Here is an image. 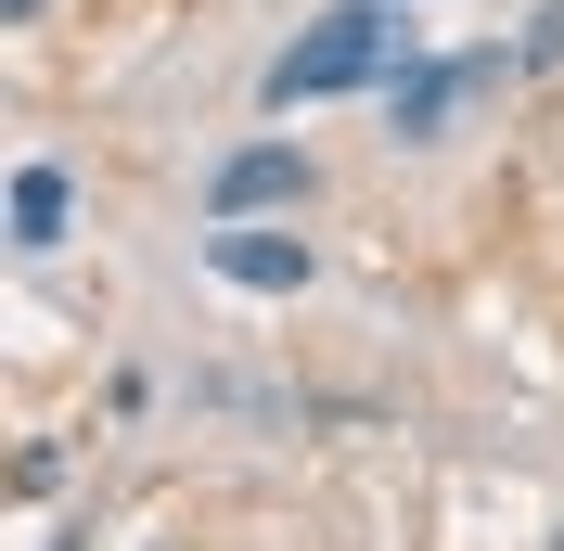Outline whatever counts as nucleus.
Wrapping results in <instances>:
<instances>
[{
	"label": "nucleus",
	"mask_w": 564,
	"mask_h": 551,
	"mask_svg": "<svg viewBox=\"0 0 564 551\" xmlns=\"http://www.w3.org/2000/svg\"><path fill=\"white\" fill-rule=\"evenodd\" d=\"M257 206H308V154H295V141H245V154H218L206 231H245Z\"/></svg>",
	"instance_id": "2"
},
{
	"label": "nucleus",
	"mask_w": 564,
	"mask_h": 551,
	"mask_svg": "<svg viewBox=\"0 0 564 551\" xmlns=\"http://www.w3.org/2000/svg\"><path fill=\"white\" fill-rule=\"evenodd\" d=\"M488 77H500V52L411 65V77H398V104H386V141H436V129H449V104H462V90H488Z\"/></svg>",
	"instance_id": "4"
},
{
	"label": "nucleus",
	"mask_w": 564,
	"mask_h": 551,
	"mask_svg": "<svg viewBox=\"0 0 564 551\" xmlns=\"http://www.w3.org/2000/svg\"><path fill=\"white\" fill-rule=\"evenodd\" d=\"M527 65H564V13H539V39H527Z\"/></svg>",
	"instance_id": "6"
},
{
	"label": "nucleus",
	"mask_w": 564,
	"mask_h": 551,
	"mask_svg": "<svg viewBox=\"0 0 564 551\" xmlns=\"http://www.w3.org/2000/svg\"><path fill=\"white\" fill-rule=\"evenodd\" d=\"M206 270L231 282V295H308L321 282V257H308V231H206Z\"/></svg>",
	"instance_id": "3"
},
{
	"label": "nucleus",
	"mask_w": 564,
	"mask_h": 551,
	"mask_svg": "<svg viewBox=\"0 0 564 551\" xmlns=\"http://www.w3.org/2000/svg\"><path fill=\"white\" fill-rule=\"evenodd\" d=\"M398 52H411V26H386V0H347V13H321L308 39H282V52H270L257 104L295 116V104H334V90H372Z\"/></svg>",
	"instance_id": "1"
},
{
	"label": "nucleus",
	"mask_w": 564,
	"mask_h": 551,
	"mask_svg": "<svg viewBox=\"0 0 564 551\" xmlns=\"http://www.w3.org/2000/svg\"><path fill=\"white\" fill-rule=\"evenodd\" d=\"M65 218H77V180L52 168V154H26V168H13V244H65Z\"/></svg>",
	"instance_id": "5"
},
{
	"label": "nucleus",
	"mask_w": 564,
	"mask_h": 551,
	"mask_svg": "<svg viewBox=\"0 0 564 551\" xmlns=\"http://www.w3.org/2000/svg\"><path fill=\"white\" fill-rule=\"evenodd\" d=\"M0 13H13V26H26V13H39V0H0Z\"/></svg>",
	"instance_id": "7"
}]
</instances>
